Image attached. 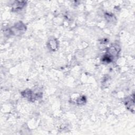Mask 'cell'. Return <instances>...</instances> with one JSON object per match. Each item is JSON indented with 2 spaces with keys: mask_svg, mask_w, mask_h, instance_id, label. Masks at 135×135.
Segmentation results:
<instances>
[{
  "mask_svg": "<svg viewBox=\"0 0 135 135\" xmlns=\"http://www.w3.org/2000/svg\"><path fill=\"white\" fill-rule=\"evenodd\" d=\"M126 106L127 107V108L131 110V106H132L133 108H134V105H131V102H134V97H131V98H128L126 102Z\"/></svg>",
  "mask_w": 135,
  "mask_h": 135,
  "instance_id": "obj_1",
  "label": "cell"
}]
</instances>
